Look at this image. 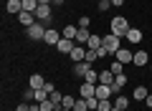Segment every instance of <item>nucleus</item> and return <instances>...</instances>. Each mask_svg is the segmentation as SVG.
I'll list each match as a JSON object with an SVG mask.
<instances>
[{
    "instance_id": "f8f14e48",
    "label": "nucleus",
    "mask_w": 152,
    "mask_h": 111,
    "mask_svg": "<svg viewBox=\"0 0 152 111\" xmlns=\"http://www.w3.org/2000/svg\"><path fill=\"white\" fill-rule=\"evenodd\" d=\"M79 94H81V99L96 96V83H86V81H84V83H81V89H79Z\"/></svg>"
},
{
    "instance_id": "de8ad7c7",
    "label": "nucleus",
    "mask_w": 152,
    "mask_h": 111,
    "mask_svg": "<svg viewBox=\"0 0 152 111\" xmlns=\"http://www.w3.org/2000/svg\"><path fill=\"white\" fill-rule=\"evenodd\" d=\"M127 111H129V109H127Z\"/></svg>"
},
{
    "instance_id": "0eeeda50",
    "label": "nucleus",
    "mask_w": 152,
    "mask_h": 111,
    "mask_svg": "<svg viewBox=\"0 0 152 111\" xmlns=\"http://www.w3.org/2000/svg\"><path fill=\"white\" fill-rule=\"evenodd\" d=\"M114 58H117V61H119V63H132V58H134V53H132L129 51V48H119V51H117V53H114Z\"/></svg>"
},
{
    "instance_id": "9d476101",
    "label": "nucleus",
    "mask_w": 152,
    "mask_h": 111,
    "mask_svg": "<svg viewBox=\"0 0 152 111\" xmlns=\"http://www.w3.org/2000/svg\"><path fill=\"white\" fill-rule=\"evenodd\" d=\"M74 63H81V61H86V48L84 46H76L74 51H71V56H69Z\"/></svg>"
},
{
    "instance_id": "79ce46f5",
    "label": "nucleus",
    "mask_w": 152,
    "mask_h": 111,
    "mask_svg": "<svg viewBox=\"0 0 152 111\" xmlns=\"http://www.w3.org/2000/svg\"><path fill=\"white\" fill-rule=\"evenodd\" d=\"M145 101H147V106H150V109H152V94H150V96H147V99H145Z\"/></svg>"
},
{
    "instance_id": "9b49d317",
    "label": "nucleus",
    "mask_w": 152,
    "mask_h": 111,
    "mask_svg": "<svg viewBox=\"0 0 152 111\" xmlns=\"http://www.w3.org/2000/svg\"><path fill=\"white\" fill-rule=\"evenodd\" d=\"M5 10L10 13V15H18V13H23V0H8V3H5Z\"/></svg>"
},
{
    "instance_id": "58836bf2",
    "label": "nucleus",
    "mask_w": 152,
    "mask_h": 111,
    "mask_svg": "<svg viewBox=\"0 0 152 111\" xmlns=\"http://www.w3.org/2000/svg\"><path fill=\"white\" fill-rule=\"evenodd\" d=\"M56 111H74V109H69V106H64V104H61V106H58Z\"/></svg>"
},
{
    "instance_id": "c03bdc74",
    "label": "nucleus",
    "mask_w": 152,
    "mask_h": 111,
    "mask_svg": "<svg viewBox=\"0 0 152 111\" xmlns=\"http://www.w3.org/2000/svg\"><path fill=\"white\" fill-rule=\"evenodd\" d=\"M112 111H119V109H117V106H114V109H112Z\"/></svg>"
},
{
    "instance_id": "a19ab883",
    "label": "nucleus",
    "mask_w": 152,
    "mask_h": 111,
    "mask_svg": "<svg viewBox=\"0 0 152 111\" xmlns=\"http://www.w3.org/2000/svg\"><path fill=\"white\" fill-rule=\"evenodd\" d=\"M112 5H117V8H119V5H124V0H112Z\"/></svg>"
},
{
    "instance_id": "6ab92c4d",
    "label": "nucleus",
    "mask_w": 152,
    "mask_h": 111,
    "mask_svg": "<svg viewBox=\"0 0 152 111\" xmlns=\"http://www.w3.org/2000/svg\"><path fill=\"white\" fill-rule=\"evenodd\" d=\"M127 41H129V43H140V41H142V30H140V28H129Z\"/></svg>"
},
{
    "instance_id": "393cba45",
    "label": "nucleus",
    "mask_w": 152,
    "mask_h": 111,
    "mask_svg": "<svg viewBox=\"0 0 152 111\" xmlns=\"http://www.w3.org/2000/svg\"><path fill=\"white\" fill-rule=\"evenodd\" d=\"M23 10L36 13V10H38V0H23Z\"/></svg>"
},
{
    "instance_id": "4be33fe9",
    "label": "nucleus",
    "mask_w": 152,
    "mask_h": 111,
    "mask_svg": "<svg viewBox=\"0 0 152 111\" xmlns=\"http://www.w3.org/2000/svg\"><path fill=\"white\" fill-rule=\"evenodd\" d=\"M109 71H112L114 76H119V73H124V63H119V61L114 58L112 63H109Z\"/></svg>"
},
{
    "instance_id": "f3484780",
    "label": "nucleus",
    "mask_w": 152,
    "mask_h": 111,
    "mask_svg": "<svg viewBox=\"0 0 152 111\" xmlns=\"http://www.w3.org/2000/svg\"><path fill=\"white\" fill-rule=\"evenodd\" d=\"M99 83H107V86H112V83H114V73H112L109 68H104L102 73H99Z\"/></svg>"
},
{
    "instance_id": "7c9ffc66",
    "label": "nucleus",
    "mask_w": 152,
    "mask_h": 111,
    "mask_svg": "<svg viewBox=\"0 0 152 111\" xmlns=\"http://www.w3.org/2000/svg\"><path fill=\"white\" fill-rule=\"evenodd\" d=\"M41 111H56V104H51V99L41 101Z\"/></svg>"
},
{
    "instance_id": "423d86ee",
    "label": "nucleus",
    "mask_w": 152,
    "mask_h": 111,
    "mask_svg": "<svg viewBox=\"0 0 152 111\" xmlns=\"http://www.w3.org/2000/svg\"><path fill=\"white\" fill-rule=\"evenodd\" d=\"M112 96H114V89H112V86L96 83V99H99V101H107V99H112Z\"/></svg>"
},
{
    "instance_id": "1a4fd4ad",
    "label": "nucleus",
    "mask_w": 152,
    "mask_h": 111,
    "mask_svg": "<svg viewBox=\"0 0 152 111\" xmlns=\"http://www.w3.org/2000/svg\"><path fill=\"white\" fill-rule=\"evenodd\" d=\"M61 38H64V36H61V33L56 30V28H48V30H46V38H43V41L48 43V46H58V41H61Z\"/></svg>"
},
{
    "instance_id": "39448f33",
    "label": "nucleus",
    "mask_w": 152,
    "mask_h": 111,
    "mask_svg": "<svg viewBox=\"0 0 152 111\" xmlns=\"http://www.w3.org/2000/svg\"><path fill=\"white\" fill-rule=\"evenodd\" d=\"M76 48V41H71V38H61L58 46H56V51L64 53V56H71V51Z\"/></svg>"
},
{
    "instance_id": "37998d69",
    "label": "nucleus",
    "mask_w": 152,
    "mask_h": 111,
    "mask_svg": "<svg viewBox=\"0 0 152 111\" xmlns=\"http://www.w3.org/2000/svg\"><path fill=\"white\" fill-rule=\"evenodd\" d=\"M51 5H64V0H53V3H51Z\"/></svg>"
},
{
    "instance_id": "2f4dec72",
    "label": "nucleus",
    "mask_w": 152,
    "mask_h": 111,
    "mask_svg": "<svg viewBox=\"0 0 152 111\" xmlns=\"http://www.w3.org/2000/svg\"><path fill=\"white\" fill-rule=\"evenodd\" d=\"M99 56H96V51H91V48H86V63H94Z\"/></svg>"
},
{
    "instance_id": "cd10ccee",
    "label": "nucleus",
    "mask_w": 152,
    "mask_h": 111,
    "mask_svg": "<svg viewBox=\"0 0 152 111\" xmlns=\"http://www.w3.org/2000/svg\"><path fill=\"white\" fill-rule=\"evenodd\" d=\"M48 91H46V89H36V101H38V104H41V101H46V99H48Z\"/></svg>"
},
{
    "instance_id": "f03ea898",
    "label": "nucleus",
    "mask_w": 152,
    "mask_h": 111,
    "mask_svg": "<svg viewBox=\"0 0 152 111\" xmlns=\"http://www.w3.org/2000/svg\"><path fill=\"white\" fill-rule=\"evenodd\" d=\"M46 30H48V28H46L41 20H36L31 28H26V33H28V38H31V41H43V38H46Z\"/></svg>"
},
{
    "instance_id": "f704fd0d",
    "label": "nucleus",
    "mask_w": 152,
    "mask_h": 111,
    "mask_svg": "<svg viewBox=\"0 0 152 111\" xmlns=\"http://www.w3.org/2000/svg\"><path fill=\"white\" fill-rule=\"evenodd\" d=\"M109 5H112V3H109V0H99V10H109Z\"/></svg>"
},
{
    "instance_id": "bb28decb",
    "label": "nucleus",
    "mask_w": 152,
    "mask_h": 111,
    "mask_svg": "<svg viewBox=\"0 0 152 111\" xmlns=\"http://www.w3.org/2000/svg\"><path fill=\"white\" fill-rule=\"evenodd\" d=\"M86 106H89V111H99V99H96V96H89Z\"/></svg>"
},
{
    "instance_id": "ea45409f",
    "label": "nucleus",
    "mask_w": 152,
    "mask_h": 111,
    "mask_svg": "<svg viewBox=\"0 0 152 111\" xmlns=\"http://www.w3.org/2000/svg\"><path fill=\"white\" fill-rule=\"evenodd\" d=\"M53 0H38V5H51Z\"/></svg>"
},
{
    "instance_id": "e433bc0d",
    "label": "nucleus",
    "mask_w": 152,
    "mask_h": 111,
    "mask_svg": "<svg viewBox=\"0 0 152 111\" xmlns=\"http://www.w3.org/2000/svg\"><path fill=\"white\" fill-rule=\"evenodd\" d=\"M43 89L48 91V94H53V91H56V83H53V81H46V86H43Z\"/></svg>"
},
{
    "instance_id": "a18cd8bd",
    "label": "nucleus",
    "mask_w": 152,
    "mask_h": 111,
    "mask_svg": "<svg viewBox=\"0 0 152 111\" xmlns=\"http://www.w3.org/2000/svg\"><path fill=\"white\" fill-rule=\"evenodd\" d=\"M150 73H152V63H150Z\"/></svg>"
},
{
    "instance_id": "72a5a7b5",
    "label": "nucleus",
    "mask_w": 152,
    "mask_h": 111,
    "mask_svg": "<svg viewBox=\"0 0 152 111\" xmlns=\"http://www.w3.org/2000/svg\"><path fill=\"white\" fill-rule=\"evenodd\" d=\"M74 104H76V99H74V96H64V106H69V109H74Z\"/></svg>"
},
{
    "instance_id": "c9c22d12",
    "label": "nucleus",
    "mask_w": 152,
    "mask_h": 111,
    "mask_svg": "<svg viewBox=\"0 0 152 111\" xmlns=\"http://www.w3.org/2000/svg\"><path fill=\"white\" fill-rule=\"evenodd\" d=\"M96 56H99V58H107V56H112V53H109V51H107V48H104V46H102V48H99V51H96Z\"/></svg>"
},
{
    "instance_id": "412c9836",
    "label": "nucleus",
    "mask_w": 152,
    "mask_h": 111,
    "mask_svg": "<svg viewBox=\"0 0 152 111\" xmlns=\"http://www.w3.org/2000/svg\"><path fill=\"white\" fill-rule=\"evenodd\" d=\"M132 63L140 66V68H142V66H147V53H145V51H137V53H134V58H132Z\"/></svg>"
},
{
    "instance_id": "4c0bfd02",
    "label": "nucleus",
    "mask_w": 152,
    "mask_h": 111,
    "mask_svg": "<svg viewBox=\"0 0 152 111\" xmlns=\"http://www.w3.org/2000/svg\"><path fill=\"white\" fill-rule=\"evenodd\" d=\"M15 111H31V106H28V104H18Z\"/></svg>"
},
{
    "instance_id": "20e7f679",
    "label": "nucleus",
    "mask_w": 152,
    "mask_h": 111,
    "mask_svg": "<svg viewBox=\"0 0 152 111\" xmlns=\"http://www.w3.org/2000/svg\"><path fill=\"white\" fill-rule=\"evenodd\" d=\"M102 46L114 56V53L122 48V38H119V36H114V33H109V36H104V43H102Z\"/></svg>"
},
{
    "instance_id": "473e14b6",
    "label": "nucleus",
    "mask_w": 152,
    "mask_h": 111,
    "mask_svg": "<svg viewBox=\"0 0 152 111\" xmlns=\"http://www.w3.org/2000/svg\"><path fill=\"white\" fill-rule=\"evenodd\" d=\"M89 23H91V18H89V15H81V18H79V28H89Z\"/></svg>"
},
{
    "instance_id": "ddd939ff",
    "label": "nucleus",
    "mask_w": 152,
    "mask_h": 111,
    "mask_svg": "<svg viewBox=\"0 0 152 111\" xmlns=\"http://www.w3.org/2000/svg\"><path fill=\"white\" fill-rule=\"evenodd\" d=\"M124 83H127V73H119V76H114V83H112V89H114V96H117V94H122Z\"/></svg>"
},
{
    "instance_id": "c756f323",
    "label": "nucleus",
    "mask_w": 152,
    "mask_h": 111,
    "mask_svg": "<svg viewBox=\"0 0 152 111\" xmlns=\"http://www.w3.org/2000/svg\"><path fill=\"white\" fill-rule=\"evenodd\" d=\"M112 109H114L112 99H107V101H99V111H112Z\"/></svg>"
},
{
    "instance_id": "49530a36",
    "label": "nucleus",
    "mask_w": 152,
    "mask_h": 111,
    "mask_svg": "<svg viewBox=\"0 0 152 111\" xmlns=\"http://www.w3.org/2000/svg\"><path fill=\"white\" fill-rule=\"evenodd\" d=\"M109 3H112V0H109Z\"/></svg>"
},
{
    "instance_id": "aec40b11",
    "label": "nucleus",
    "mask_w": 152,
    "mask_h": 111,
    "mask_svg": "<svg viewBox=\"0 0 152 111\" xmlns=\"http://www.w3.org/2000/svg\"><path fill=\"white\" fill-rule=\"evenodd\" d=\"M147 96H150V94H147V89H145V86H137V89L132 91V99H134V101H145Z\"/></svg>"
},
{
    "instance_id": "b1692460",
    "label": "nucleus",
    "mask_w": 152,
    "mask_h": 111,
    "mask_svg": "<svg viewBox=\"0 0 152 111\" xmlns=\"http://www.w3.org/2000/svg\"><path fill=\"white\" fill-rule=\"evenodd\" d=\"M76 33H79V25H66L61 36H64V38H71V41H74V38H76Z\"/></svg>"
},
{
    "instance_id": "f257e3e1",
    "label": "nucleus",
    "mask_w": 152,
    "mask_h": 111,
    "mask_svg": "<svg viewBox=\"0 0 152 111\" xmlns=\"http://www.w3.org/2000/svg\"><path fill=\"white\" fill-rule=\"evenodd\" d=\"M129 23H127L124 15H114L112 23H109V33H114V36H119V38H127V33H129Z\"/></svg>"
},
{
    "instance_id": "c85d7f7f",
    "label": "nucleus",
    "mask_w": 152,
    "mask_h": 111,
    "mask_svg": "<svg viewBox=\"0 0 152 111\" xmlns=\"http://www.w3.org/2000/svg\"><path fill=\"white\" fill-rule=\"evenodd\" d=\"M74 111H89V106H86V99H76V104H74Z\"/></svg>"
},
{
    "instance_id": "2eb2a0df",
    "label": "nucleus",
    "mask_w": 152,
    "mask_h": 111,
    "mask_svg": "<svg viewBox=\"0 0 152 111\" xmlns=\"http://www.w3.org/2000/svg\"><path fill=\"white\" fill-rule=\"evenodd\" d=\"M89 71H91V63H86V61H81V63H74V73H76V76H81V78L89 73Z\"/></svg>"
},
{
    "instance_id": "7ed1b4c3",
    "label": "nucleus",
    "mask_w": 152,
    "mask_h": 111,
    "mask_svg": "<svg viewBox=\"0 0 152 111\" xmlns=\"http://www.w3.org/2000/svg\"><path fill=\"white\" fill-rule=\"evenodd\" d=\"M36 20H41L46 28H51V20H53V10H51V5H38Z\"/></svg>"
},
{
    "instance_id": "6e6552de",
    "label": "nucleus",
    "mask_w": 152,
    "mask_h": 111,
    "mask_svg": "<svg viewBox=\"0 0 152 111\" xmlns=\"http://www.w3.org/2000/svg\"><path fill=\"white\" fill-rule=\"evenodd\" d=\"M18 23H20L23 28H31L33 23H36V13H28V10L18 13Z\"/></svg>"
},
{
    "instance_id": "a211bd4d",
    "label": "nucleus",
    "mask_w": 152,
    "mask_h": 111,
    "mask_svg": "<svg viewBox=\"0 0 152 111\" xmlns=\"http://www.w3.org/2000/svg\"><path fill=\"white\" fill-rule=\"evenodd\" d=\"M43 86H46V78L41 73H33L31 76V89H43Z\"/></svg>"
},
{
    "instance_id": "dca6fc26",
    "label": "nucleus",
    "mask_w": 152,
    "mask_h": 111,
    "mask_svg": "<svg viewBox=\"0 0 152 111\" xmlns=\"http://www.w3.org/2000/svg\"><path fill=\"white\" fill-rule=\"evenodd\" d=\"M114 106H117L119 111H127V109H129V99H127V96H119V94H117V96H114Z\"/></svg>"
},
{
    "instance_id": "a878e982",
    "label": "nucleus",
    "mask_w": 152,
    "mask_h": 111,
    "mask_svg": "<svg viewBox=\"0 0 152 111\" xmlns=\"http://www.w3.org/2000/svg\"><path fill=\"white\" fill-rule=\"evenodd\" d=\"M84 81H86V83H99V73H96V71H89V73L86 76H84Z\"/></svg>"
},
{
    "instance_id": "5701e85b",
    "label": "nucleus",
    "mask_w": 152,
    "mask_h": 111,
    "mask_svg": "<svg viewBox=\"0 0 152 111\" xmlns=\"http://www.w3.org/2000/svg\"><path fill=\"white\" fill-rule=\"evenodd\" d=\"M102 43H104V38H99V36H91V38H89V43H86V46L91 48V51H99V48H102Z\"/></svg>"
},
{
    "instance_id": "4468645a",
    "label": "nucleus",
    "mask_w": 152,
    "mask_h": 111,
    "mask_svg": "<svg viewBox=\"0 0 152 111\" xmlns=\"http://www.w3.org/2000/svg\"><path fill=\"white\" fill-rule=\"evenodd\" d=\"M89 38H91V33H89V28H79V33H76V46H84V43H89Z\"/></svg>"
}]
</instances>
